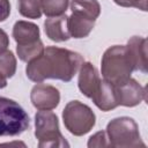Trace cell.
Wrapping results in <instances>:
<instances>
[{
	"mask_svg": "<svg viewBox=\"0 0 148 148\" xmlns=\"http://www.w3.org/2000/svg\"><path fill=\"white\" fill-rule=\"evenodd\" d=\"M82 64L83 58L80 53L62 47L47 46L39 57L28 62L25 73L28 79L36 83L46 79L69 82Z\"/></svg>",
	"mask_w": 148,
	"mask_h": 148,
	"instance_id": "1",
	"label": "cell"
},
{
	"mask_svg": "<svg viewBox=\"0 0 148 148\" xmlns=\"http://www.w3.org/2000/svg\"><path fill=\"white\" fill-rule=\"evenodd\" d=\"M101 71L103 79L113 86L127 81L134 68L126 45L109 47L102 57Z\"/></svg>",
	"mask_w": 148,
	"mask_h": 148,
	"instance_id": "2",
	"label": "cell"
},
{
	"mask_svg": "<svg viewBox=\"0 0 148 148\" xmlns=\"http://www.w3.org/2000/svg\"><path fill=\"white\" fill-rule=\"evenodd\" d=\"M106 136L110 147L117 148H135L145 147L140 136L138 124L133 118L118 117L106 125Z\"/></svg>",
	"mask_w": 148,
	"mask_h": 148,
	"instance_id": "3",
	"label": "cell"
},
{
	"mask_svg": "<svg viewBox=\"0 0 148 148\" xmlns=\"http://www.w3.org/2000/svg\"><path fill=\"white\" fill-rule=\"evenodd\" d=\"M29 125V116L18 103L0 96V136L20 135Z\"/></svg>",
	"mask_w": 148,
	"mask_h": 148,
	"instance_id": "4",
	"label": "cell"
},
{
	"mask_svg": "<svg viewBox=\"0 0 148 148\" xmlns=\"http://www.w3.org/2000/svg\"><path fill=\"white\" fill-rule=\"evenodd\" d=\"M35 136L38 139V147H69L59 130V121L56 113L50 110H39L35 116Z\"/></svg>",
	"mask_w": 148,
	"mask_h": 148,
	"instance_id": "5",
	"label": "cell"
},
{
	"mask_svg": "<svg viewBox=\"0 0 148 148\" xmlns=\"http://www.w3.org/2000/svg\"><path fill=\"white\" fill-rule=\"evenodd\" d=\"M65 127L75 136H82L95 126L96 116L94 111L80 101H71L62 111Z\"/></svg>",
	"mask_w": 148,
	"mask_h": 148,
	"instance_id": "6",
	"label": "cell"
},
{
	"mask_svg": "<svg viewBox=\"0 0 148 148\" xmlns=\"http://www.w3.org/2000/svg\"><path fill=\"white\" fill-rule=\"evenodd\" d=\"M114 88L118 105L133 108L139 105L146 98V89L132 77L120 84L114 86Z\"/></svg>",
	"mask_w": 148,
	"mask_h": 148,
	"instance_id": "7",
	"label": "cell"
},
{
	"mask_svg": "<svg viewBox=\"0 0 148 148\" xmlns=\"http://www.w3.org/2000/svg\"><path fill=\"white\" fill-rule=\"evenodd\" d=\"M30 99L37 110H53L60 102V92L56 87L39 82L31 89Z\"/></svg>",
	"mask_w": 148,
	"mask_h": 148,
	"instance_id": "8",
	"label": "cell"
},
{
	"mask_svg": "<svg viewBox=\"0 0 148 148\" xmlns=\"http://www.w3.org/2000/svg\"><path fill=\"white\" fill-rule=\"evenodd\" d=\"M79 71H80L79 81H77L79 89L84 96H87L88 98H91L96 94L101 83V77L98 75V72L96 67L89 61L87 62L83 61Z\"/></svg>",
	"mask_w": 148,
	"mask_h": 148,
	"instance_id": "9",
	"label": "cell"
},
{
	"mask_svg": "<svg viewBox=\"0 0 148 148\" xmlns=\"http://www.w3.org/2000/svg\"><path fill=\"white\" fill-rule=\"evenodd\" d=\"M126 47L133 62L134 71L147 73V39L134 36L127 42Z\"/></svg>",
	"mask_w": 148,
	"mask_h": 148,
	"instance_id": "10",
	"label": "cell"
},
{
	"mask_svg": "<svg viewBox=\"0 0 148 148\" xmlns=\"http://www.w3.org/2000/svg\"><path fill=\"white\" fill-rule=\"evenodd\" d=\"M94 104L102 111H110L118 106L116 88L112 83L108 82L106 80H101L99 87L96 94L91 97Z\"/></svg>",
	"mask_w": 148,
	"mask_h": 148,
	"instance_id": "11",
	"label": "cell"
},
{
	"mask_svg": "<svg viewBox=\"0 0 148 148\" xmlns=\"http://www.w3.org/2000/svg\"><path fill=\"white\" fill-rule=\"evenodd\" d=\"M67 17L66 15L49 17L44 22V30L46 36L53 42H65L71 38L68 27H67Z\"/></svg>",
	"mask_w": 148,
	"mask_h": 148,
	"instance_id": "12",
	"label": "cell"
},
{
	"mask_svg": "<svg viewBox=\"0 0 148 148\" xmlns=\"http://www.w3.org/2000/svg\"><path fill=\"white\" fill-rule=\"evenodd\" d=\"M95 25V20L84 16L79 13H72L67 17V27L71 37L74 38H84L87 37Z\"/></svg>",
	"mask_w": 148,
	"mask_h": 148,
	"instance_id": "13",
	"label": "cell"
},
{
	"mask_svg": "<svg viewBox=\"0 0 148 148\" xmlns=\"http://www.w3.org/2000/svg\"><path fill=\"white\" fill-rule=\"evenodd\" d=\"M13 37L17 45H24L39 39V28L28 21H17L13 27Z\"/></svg>",
	"mask_w": 148,
	"mask_h": 148,
	"instance_id": "14",
	"label": "cell"
},
{
	"mask_svg": "<svg viewBox=\"0 0 148 148\" xmlns=\"http://www.w3.org/2000/svg\"><path fill=\"white\" fill-rule=\"evenodd\" d=\"M72 13H79L96 21L101 14V5L97 0H72Z\"/></svg>",
	"mask_w": 148,
	"mask_h": 148,
	"instance_id": "15",
	"label": "cell"
},
{
	"mask_svg": "<svg viewBox=\"0 0 148 148\" xmlns=\"http://www.w3.org/2000/svg\"><path fill=\"white\" fill-rule=\"evenodd\" d=\"M43 51H44V45H43V42L40 39L32 42V43H29V44L16 46L17 56L24 62H29V61L36 59L37 57H39L43 53Z\"/></svg>",
	"mask_w": 148,
	"mask_h": 148,
	"instance_id": "16",
	"label": "cell"
},
{
	"mask_svg": "<svg viewBox=\"0 0 148 148\" xmlns=\"http://www.w3.org/2000/svg\"><path fill=\"white\" fill-rule=\"evenodd\" d=\"M69 0H40L42 12L47 17L60 16L66 13Z\"/></svg>",
	"mask_w": 148,
	"mask_h": 148,
	"instance_id": "17",
	"label": "cell"
},
{
	"mask_svg": "<svg viewBox=\"0 0 148 148\" xmlns=\"http://www.w3.org/2000/svg\"><path fill=\"white\" fill-rule=\"evenodd\" d=\"M16 72V58L10 50H0V74L6 79L12 77Z\"/></svg>",
	"mask_w": 148,
	"mask_h": 148,
	"instance_id": "18",
	"label": "cell"
},
{
	"mask_svg": "<svg viewBox=\"0 0 148 148\" xmlns=\"http://www.w3.org/2000/svg\"><path fill=\"white\" fill-rule=\"evenodd\" d=\"M17 8L20 14L28 18H39L43 13L40 0H17Z\"/></svg>",
	"mask_w": 148,
	"mask_h": 148,
	"instance_id": "19",
	"label": "cell"
},
{
	"mask_svg": "<svg viewBox=\"0 0 148 148\" xmlns=\"http://www.w3.org/2000/svg\"><path fill=\"white\" fill-rule=\"evenodd\" d=\"M88 147L89 148H91V147H110L106 133L104 131H99V132L95 133L94 135H91L88 141Z\"/></svg>",
	"mask_w": 148,
	"mask_h": 148,
	"instance_id": "20",
	"label": "cell"
},
{
	"mask_svg": "<svg viewBox=\"0 0 148 148\" xmlns=\"http://www.w3.org/2000/svg\"><path fill=\"white\" fill-rule=\"evenodd\" d=\"M121 7H134L143 12L147 10V0H113Z\"/></svg>",
	"mask_w": 148,
	"mask_h": 148,
	"instance_id": "21",
	"label": "cell"
},
{
	"mask_svg": "<svg viewBox=\"0 0 148 148\" xmlns=\"http://www.w3.org/2000/svg\"><path fill=\"white\" fill-rule=\"evenodd\" d=\"M10 14V3L9 0H0V22H3L8 18Z\"/></svg>",
	"mask_w": 148,
	"mask_h": 148,
	"instance_id": "22",
	"label": "cell"
},
{
	"mask_svg": "<svg viewBox=\"0 0 148 148\" xmlns=\"http://www.w3.org/2000/svg\"><path fill=\"white\" fill-rule=\"evenodd\" d=\"M9 46V38H8V35L2 30L0 29V50H5Z\"/></svg>",
	"mask_w": 148,
	"mask_h": 148,
	"instance_id": "23",
	"label": "cell"
},
{
	"mask_svg": "<svg viewBox=\"0 0 148 148\" xmlns=\"http://www.w3.org/2000/svg\"><path fill=\"white\" fill-rule=\"evenodd\" d=\"M6 86H7V79H6L3 75L0 74V89L5 88Z\"/></svg>",
	"mask_w": 148,
	"mask_h": 148,
	"instance_id": "24",
	"label": "cell"
}]
</instances>
